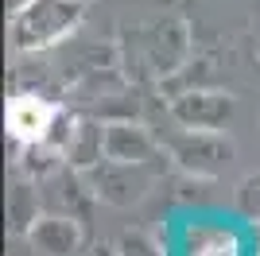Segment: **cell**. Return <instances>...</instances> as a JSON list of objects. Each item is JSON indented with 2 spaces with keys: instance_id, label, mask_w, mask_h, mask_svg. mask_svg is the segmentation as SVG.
<instances>
[{
  "instance_id": "obj_1",
  "label": "cell",
  "mask_w": 260,
  "mask_h": 256,
  "mask_svg": "<svg viewBox=\"0 0 260 256\" xmlns=\"http://www.w3.org/2000/svg\"><path fill=\"white\" fill-rule=\"evenodd\" d=\"M51 117H54V109L39 97H16L8 105V128L20 140H39L51 124Z\"/></svg>"
}]
</instances>
